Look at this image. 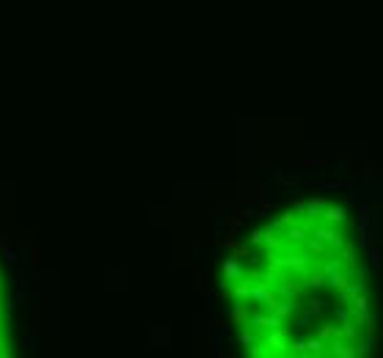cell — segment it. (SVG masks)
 Wrapping results in <instances>:
<instances>
[{
    "label": "cell",
    "instance_id": "obj_1",
    "mask_svg": "<svg viewBox=\"0 0 383 358\" xmlns=\"http://www.w3.org/2000/svg\"><path fill=\"white\" fill-rule=\"evenodd\" d=\"M325 218H328V221H342V218H345V210H342V207H331V210H325Z\"/></svg>",
    "mask_w": 383,
    "mask_h": 358
}]
</instances>
